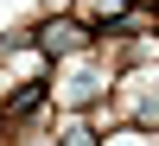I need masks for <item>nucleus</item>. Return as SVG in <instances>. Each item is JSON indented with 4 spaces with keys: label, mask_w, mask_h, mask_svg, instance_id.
<instances>
[{
    "label": "nucleus",
    "mask_w": 159,
    "mask_h": 146,
    "mask_svg": "<svg viewBox=\"0 0 159 146\" xmlns=\"http://www.w3.org/2000/svg\"><path fill=\"white\" fill-rule=\"evenodd\" d=\"M38 95H45V89H19V95H13V108H7V114H32V108H38Z\"/></svg>",
    "instance_id": "obj_2"
},
{
    "label": "nucleus",
    "mask_w": 159,
    "mask_h": 146,
    "mask_svg": "<svg viewBox=\"0 0 159 146\" xmlns=\"http://www.w3.org/2000/svg\"><path fill=\"white\" fill-rule=\"evenodd\" d=\"M76 45H83V32H76L70 19H64V25H45V51H76Z\"/></svg>",
    "instance_id": "obj_1"
}]
</instances>
